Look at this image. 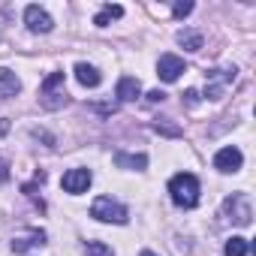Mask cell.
Returning a JSON list of instances; mask_svg holds the SVG:
<instances>
[{
    "label": "cell",
    "mask_w": 256,
    "mask_h": 256,
    "mask_svg": "<svg viewBox=\"0 0 256 256\" xmlns=\"http://www.w3.org/2000/svg\"><path fill=\"white\" fill-rule=\"evenodd\" d=\"M76 78H78V84H84V88H96V84L102 82V76L96 72V66H88V64H76Z\"/></svg>",
    "instance_id": "obj_13"
},
{
    "label": "cell",
    "mask_w": 256,
    "mask_h": 256,
    "mask_svg": "<svg viewBox=\"0 0 256 256\" xmlns=\"http://www.w3.org/2000/svg\"><path fill=\"white\" fill-rule=\"evenodd\" d=\"M118 100L120 102H133L139 94H142V84H139V78H133V76H124L120 82H118Z\"/></svg>",
    "instance_id": "obj_10"
},
{
    "label": "cell",
    "mask_w": 256,
    "mask_h": 256,
    "mask_svg": "<svg viewBox=\"0 0 256 256\" xmlns=\"http://www.w3.org/2000/svg\"><path fill=\"white\" fill-rule=\"evenodd\" d=\"M178 42H181L187 52H199V48H202V36H199L196 30H181V34H178Z\"/></svg>",
    "instance_id": "obj_15"
},
{
    "label": "cell",
    "mask_w": 256,
    "mask_h": 256,
    "mask_svg": "<svg viewBox=\"0 0 256 256\" xmlns=\"http://www.w3.org/2000/svg\"><path fill=\"white\" fill-rule=\"evenodd\" d=\"M142 256H157V253H151V250H142Z\"/></svg>",
    "instance_id": "obj_24"
},
{
    "label": "cell",
    "mask_w": 256,
    "mask_h": 256,
    "mask_svg": "<svg viewBox=\"0 0 256 256\" xmlns=\"http://www.w3.org/2000/svg\"><path fill=\"white\" fill-rule=\"evenodd\" d=\"M6 178H10V163H6V160H0V184H4Z\"/></svg>",
    "instance_id": "obj_21"
},
{
    "label": "cell",
    "mask_w": 256,
    "mask_h": 256,
    "mask_svg": "<svg viewBox=\"0 0 256 256\" xmlns=\"http://www.w3.org/2000/svg\"><path fill=\"white\" fill-rule=\"evenodd\" d=\"M114 166L118 169H145L148 157L145 154H124V151H118L114 154Z\"/></svg>",
    "instance_id": "obj_12"
},
{
    "label": "cell",
    "mask_w": 256,
    "mask_h": 256,
    "mask_svg": "<svg viewBox=\"0 0 256 256\" xmlns=\"http://www.w3.org/2000/svg\"><path fill=\"white\" fill-rule=\"evenodd\" d=\"M223 214H229V220H235L238 226H247L250 217H253V208H250V199L244 193H232L226 202H223Z\"/></svg>",
    "instance_id": "obj_3"
},
{
    "label": "cell",
    "mask_w": 256,
    "mask_h": 256,
    "mask_svg": "<svg viewBox=\"0 0 256 256\" xmlns=\"http://www.w3.org/2000/svg\"><path fill=\"white\" fill-rule=\"evenodd\" d=\"M172 12H175V18H184V16H190V12H193V4H175V10H172Z\"/></svg>",
    "instance_id": "obj_19"
},
{
    "label": "cell",
    "mask_w": 256,
    "mask_h": 256,
    "mask_svg": "<svg viewBox=\"0 0 256 256\" xmlns=\"http://www.w3.org/2000/svg\"><path fill=\"white\" fill-rule=\"evenodd\" d=\"M184 72V60L178 54H163L160 64H157V76L163 82H178V76Z\"/></svg>",
    "instance_id": "obj_8"
},
{
    "label": "cell",
    "mask_w": 256,
    "mask_h": 256,
    "mask_svg": "<svg viewBox=\"0 0 256 256\" xmlns=\"http://www.w3.org/2000/svg\"><path fill=\"white\" fill-rule=\"evenodd\" d=\"M90 217H96L102 223H126V208L118 205L112 196H100L90 205Z\"/></svg>",
    "instance_id": "obj_2"
},
{
    "label": "cell",
    "mask_w": 256,
    "mask_h": 256,
    "mask_svg": "<svg viewBox=\"0 0 256 256\" xmlns=\"http://www.w3.org/2000/svg\"><path fill=\"white\" fill-rule=\"evenodd\" d=\"M223 253H226V256H247V253H250V244H247V238H238V235H235V238L226 241Z\"/></svg>",
    "instance_id": "obj_14"
},
{
    "label": "cell",
    "mask_w": 256,
    "mask_h": 256,
    "mask_svg": "<svg viewBox=\"0 0 256 256\" xmlns=\"http://www.w3.org/2000/svg\"><path fill=\"white\" fill-rule=\"evenodd\" d=\"M24 22H28V28H30L34 34H48V30L54 28L52 16H48L42 6H28V10H24Z\"/></svg>",
    "instance_id": "obj_6"
},
{
    "label": "cell",
    "mask_w": 256,
    "mask_h": 256,
    "mask_svg": "<svg viewBox=\"0 0 256 256\" xmlns=\"http://www.w3.org/2000/svg\"><path fill=\"white\" fill-rule=\"evenodd\" d=\"M18 90H22L18 76H16L12 70H4V66H0V102H4L6 96H16Z\"/></svg>",
    "instance_id": "obj_11"
},
{
    "label": "cell",
    "mask_w": 256,
    "mask_h": 256,
    "mask_svg": "<svg viewBox=\"0 0 256 256\" xmlns=\"http://www.w3.org/2000/svg\"><path fill=\"white\" fill-rule=\"evenodd\" d=\"M205 76H208V90H205V96H208V100H220V96H223V88L235 82V66H229V70H211V72H205Z\"/></svg>",
    "instance_id": "obj_4"
},
{
    "label": "cell",
    "mask_w": 256,
    "mask_h": 256,
    "mask_svg": "<svg viewBox=\"0 0 256 256\" xmlns=\"http://www.w3.org/2000/svg\"><path fill=\"white\" fill-rule=\"evenodd\" d=\"M154 130H157V133H166V136H178V133H181L178 126H169V124H160V120L154 124Z\"/></svg>",
    "instance_id": "obj_18"
},
{
    "label": "cell",
    "mask_w": 256,
    "mask_h": 256,
    "mask_svg": "<svg viewBox=\"0 0 256 256\" xmlns=\"http://www.w3.org/2000/svg\"><path fill=\"white\" fill-rule=\"evenodd\" d=\"M120 16H124V10H120V6H112V4H108V6H102V12H100V16L94 18V24H96V28H106V24H108L112 18H120Z\"/></svg>",
    "instance_id": "obj_16"
},
{
    "label": "cell",
    "mask_w": 256,
    "mask_h": 256,
    "mask_svg": "<svg viewBox=\"0 0 256 256\" xmlns=\"http://www.w3.org/2000/svg\"><path fill=\"white\" fill-rule=\"evenodd\" d=\"M184 100H187V106H199V94H196L193 88H190V90L184 94Z\"/></svg>",
    "instance_id": "obj_20"
},
{
    "label": "cell",
    "mask_w": 256,
    "mask_h": 256,
    "mask_svg": "<svg viewBox=\"0 0 256 256\" xmlns=\"http://www.w3.org/2000/svg\"><path fill=\"white\" fill-rule=\"evenodd\" d=\"M163 100H166L163 90H151V94H148V102H163Z\"/></svg>",
    "instance_id": "obj_22"
},
{
    "label": "cell",
    "mask_w": 256,
    "mask_h": 256,
    "mask_svg": "<svg viewBox=\"0 0 256 256\" xmlns=\"http://www.w3.org/2000/svg\"><path fill=\"white\" fill-rule=\"evenodd\" d=\"M36 244H46V232L42 229H30V232H22V235L12 238V250L16 253H24V250L36 247Z\"/></svg>",
    "instance_id": "obj_9"
},
{
    "label": "cell",
    "mask_w": 256,
    "mask_h": 256,
    "mask_svg": "<svg viewBox=\"0 0 256 256\" xmlns=\"http://www.w3.org/2000/svg\"><path fill=\"white\" fill-rule=\"evenodd\" d=\"M6 133H10V120L0 118V136H6Z\"/></svg>",
    "instance_id": "obj_23"
},
{
    "label": "cell",
    "mask_w": 256,
    "mask_h": 256,
    "mask_svg": "<svg viewBox=\"0 0 256 256\" xmlns=\"http://www.w3.org/2000/svg\"><path fill=\"white\" fill-rule=\"evenodd\" d=\"M90 181H94V175H90V169H70L64 178H60V187L66 190V193H84L88 187H90Z\"/></svg>",
    "instance_id": "obj_5"
},
{
    "label": "cell",
    "mask_w": 256,
    "mask_h": 256,
    "mask_svg": "<svg viewBox=\"0 0 256 256\" xmlns=\"http://www.w3.org/2000/svg\"><path fill=\"white\" fill-rule=\"evenodd\" d=\"M241 163H244V157H241V151H238L235 145L217 151V157H214V169H217V172H238Z\"/></svg>",
    "instance_id": "obj_7"
},
{
    "label": "cell",
    "mask_w": 256,
    "mask_h": 256,
    "mask_svg": "<svg viewBox=\"0 0 256 256\" xmlns=\"http://www.w3.org/2000/svg\"><path fill=\"white\" fill-rule=\"evenodd\" d=\"M169 196H172V202L178 208H196V202H199V181H196V175H190V172L175 175L169 181Z\"/></svg>",
    "instance_id": "obj_1"
},
{
    "label": "cell",
    "mask_w": 256,
    "mask_h": 256,
    "mask_svg": "<svg viewBox=\"0 0 256 256\" xmlns=\"http://www.w3.org/2000/svg\"><path fill=\"white\" fill-rule=\"evenodd\" d=\"M88 256H112V247H106L102 241H88Z\"/></svg>",
    "instance_id": "obj_17"
}]
</instances>
